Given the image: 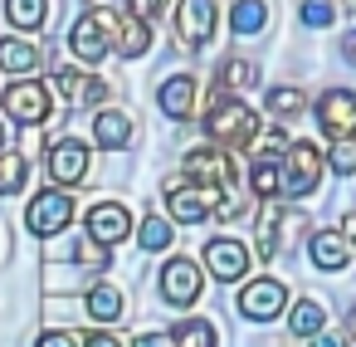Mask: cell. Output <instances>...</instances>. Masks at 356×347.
<instances>
[{"label":"cell","instance_id":"6da1fadb","mask_svg":"<svg viewBox=\"0 0 356 347\" xmlns=\"http://www.w3.org/2000/svg\"><path fill=\"white\" fill-rule=\"evenodd\" d=\"M205 132H210V142H215L220 152H239V147H249V142L259 137V113L234 98V103L205 113Z\"/></svg>","mask_w":356,"mask_h":347},{"label":"cell","instance_id":"7a4b0ae2","mask_svg":"<svg viewBox=\"0 0 356 347\" xmlns=\"http://www.w3.org/2000/svg\"><path fill=\"white\" fill-rule=\"evenodd\" d=\"M322 162H327V152L322 147H312V142H293L288 152H283V167H278V196H312L317 191V181H322Z\"/></svg>","mask_w":356,"mask_h":347},{"label":"cell","instance_id":"3957f363","mask_svg":"<svg viewBox=\"0 0 356 347\" xmlns=\"http://www.w3.org/2000/svg\"><path fill=\"white\" fill-rule=\"evenodd\" d=\"M0 103H6V113H10L20 128H40V123L54 118V98H49V88H44L40 79H15Z\"/></svg>","mask_w":356,"mask_h":347},{"label":"cell","instance_id":"277c9868","mask_svg":"<svg viewBox=\"0 0 356 347\" xmlns=\"http://www.w3.org/2000/svg\"><path fill=\"white\" fill-rule=\"evenodd\" d=\"M113 30H118V15H108V10H88V15L69 30V49H74V59L98 64V59L113 49Z\"/></svg>","mask_w":356,"mask_h":347},{"label":"cell","instance_id":"5b68a950","mask_svg":"<svg viewBox=\"0 0 356 347\" xmlns=\"http://www.w3.org/2000/svg\"><path fill=\"white\" fill-rule=\"evenodd\" d=\"M215 201H220V191L215 186H191V181H166V210H171V220L176 225H200L210 210H215Z\"/></svg>","mask_w":356,"mask_h":347},{"label":"cell","instance_id":"8992f818","mask_svg":"<svg viewBox=\"0 0 356 347\" xmlns=\"http://www.w3.org/2000/svg\"><path fill=\"white\" fill-rule=\"evenodd\" d=\"M186 176H191L195 186H215V191H229V186L239 181V171H234L229 152H220L215 142H210V147H191V152H186Z\"/></svg>","mask_w":356,"mask_h":347},{"label":"cell","instance_id":"52a82bcc","mask_svg":"<svg viewBox=\"0 0 356 347\" xmlns=\"http://www.w3.org/2000/svg\"><path fill=\"white\" fill-rule=\"evenodd\" d=\"M69 220H74V196H69V191H40V196L30 201V210H25V225H30V235H40V240L69 230Z\"/></svg>","mask_w":356,"mask_h":347},{"label":"cell","instance_id":"ba28073f","mask_svg":"<svg viewBox=\"0 0 356 347\" xmlns=\"http://www.w3.org/2000/svg\"><path fill=\"white\" fill-rule=\"evenodd\" d=\"M83 230H88V240H98L103 249H113V245H122L132 235V210L122 201H98V206H88Z\"/></svg>","mask_w":356,"mask_h":347},{"label":"cell","instance_id":"9c48e42d","mask_svg":"<svg viewBox=\"0 0 356 347\" xmlns=\"http://www.w3.org/2000/svg\"><path fill=\"white\" fill-rule=\"evenodd\" d=\"M283 308H288V288H283L273 274L249 279V284L239 288V313H244L249 323H268V318H278Z\"/></svg>","mask_w":356,"mask_h":347},{"label":"cell","instance_id":"30bf717a","mask_svg":"<svg viewBox=\"0 0 356 347\" xmlns=\"http://www.w3.org/2000/svg\"><path fill=\"white\" fill-rule=\"evenodd\" d=\"M317 128L337 142V137H356V93L351 88H327L317 98Z\"/></svg>","mask_w":356,"mask_h":347},{"label":"cell","instance_id":"8fae6325","mask_svg":"<svg viewBox=\"0 0 356 347\" xmlns=\"http://www.w3.org/2000/svg\"><path fill=\"white\" fill-rule=\"evenodd\" d=\"M205 293V269H195V259H171L161 269V298L171 308H191Z\"/></svg>","mask_w":356,"mask_h":347},{"label":"cell","instance_id":"7c38bea8","mask_svg":"<svg viewBox=\"0 0 356 347\" xmlns=\"http://www.w3.org/2000/svg\"><path fill=\"white\" fill-rule=\"evenodd\" d=\"M200 269H210L215 279L234 284V279L249 274V249H244L234 235H215V240L205 245V254H200Z\"/></svg>","mask_w":356,"mask_h":347},{"label":"cell","instance_id":"4fadbf2b","mask_svg":"<svg viewBox=\"0 0 356 347\" xmlns=\"http://www.w3.org/2000/svg\"><path fill=\"white\" fill-rule=\"evenodd\" d=\"M49 176H54L59 186H79V181L88 176V147H83L79 137H59V142L49 147Z\"/></svg>","mask_w":356,"mask_h":347},{"label":"cell","instance_id":"5bb4252c","mask_svg":"<svg viewBox=\"0 0 356 347\" xmlns=\"http://www.w3.org/2000/svg\"><path fill=\"white\" fill-rule=\"evenodd\" d=\"M176 35L186 40V45H210V35H215V0H181L176 6Z\"/></svg>","mask_w":356,"mask_h":347},{"label":"cell","instance_id":"9a60e30c","mask_svg":"<svg viewBox=\"0 0 356 347\" xmlns=\"http://www.w3.org/2000/svg\"><path fill=\"white\" fill-rule=\"evenodd\" d=\"M195 93H200V84H195V74H171L161 88H156V103H161V113L166 118H195Z\"/></svg>","mask_w":356,"mask_h":347},{"label":"cell","instance_id":"2e32d148","mask_svg":"<svg viewBox=\"0 0 356 347\" xmlns=\"http://www.w3.org/2000/svg\"><path fill=\"white\" fill-rule=\"evenodd\" d=\"M113 49H118L122 59H142V54L152 49V25H147V20H137V15H127V10H118Z\"/></svg>","mask_w":356,"mask_h":347},{"label":"cell","instance_id":"e0dca14e","mask_svg":"<svg viewBox=\"0 0 356 347\" xmlns=\"http://www.w3.org/2000/svg\"><path fill=\"white\" fill-rule=\"evenodd\" d=\"M54 88L69 98V103H98L108 88H103V79H93L88 69H79V64H64L59 74H54Z\"/></svg>","mask_w":356,"mask_h":347},{"label":"cell","instance_id":"ac0fdd59","mask_svg":"<svg viewBox=\"0 0 356 347\" xmlns=\"http://www.w3.org/2000/svg\"><path fill=\"white\" fill-rule=\"evenodd\" d=\"M307 254H312V264H317V269L337 274V269H346L351 245H346V235H341V230H317V235L307 240Z\"/></svg>","mask_w":356,"mask_h":347},{"label":"cell","instance_id":"d6986e66","mask_svg":"<svg viewBox=\"0 0 356 347\" xmlns=\"http://www.w3.org/2000/svg\"><path fill=\"white\" fill-rule=\"evenodd\" d=\"M83 308H88L93 323H122L127 318V293L118 284H93L88 298H83Z\"/></svg>","mask_w":356,"mask_h":347},{"label":"cell","instance_id":"ffe728a7","mask_svg":"<svg viewBox=\"0 0 356 347\" xmlns=\"http://www.w3.org/2000/svg\"><path fill=\"white\" fill-rule=\"evenodd\" d=\"M93 137H98L103 152H122L127 137H132V118H127L122 108H103V113L93 118Z\"/></svg>","mask_w":356,"mask_h":347},{"label":"cell","instance_id":"44dd1931","mask_svg":"<svg viewBox=\"0 0 356 347\" xmlns=\"http://www.w3.org/2000/svg\"><path fill=\"white\" fill-rule=\"evenodd\" d=\"M40 64H44V49H40V45L15 40V35L0 40V69H6V74H35Z\"/></svg>","mask_w":356,"mask_h":347},{"label":"cell","instance_id":"7402d4cb","mask_svg":"<svg viewBox=\"0 0 356 347\" xmlns=\"http://www.w3.org/2000/svg\"><path fill=\"white\" fill-rule=\"evenodd\" d=\"M229 25H234V35H259L268 25V6H264V0H234V6H229Z\"/></svg>","mask_w":356,"mask_h":347},{"label":"cell","instance_id":"603a6c76","mask_svg":"<svg viewBox=\"0 0 356 347\" xmlns=\"http://www.w3.org/2000/svg\"><path fill=\"white\" fill-rule=\"evenodd\" d=\"M6 20L15 30H40L49 20V0H6Z\"/></svg>","mask_w":356,"mask_h":347},{"label":"cell","instance_id":"cb8c5ba5","mask_svg":"<svg viewBox=\"0 0 356 347\" xmlns=\"http://www.w3.org/2000/svg\"><path fill=\"white\" fill-rule=\"evenodd\" d=\"M322 318H327V313H322L317 298H298L293 313H288V327H293L298 337H317V332H322Z\"/></svg>","mask_w":356,"mask_h":347},{"label":"cell","instance_id":"d4e9b609","mask_svg":"<svg viewBox=\"0 0 356 347\" xmlns=\"http://www.w3.org/2000/svg\"><path fill=\"white\" fill-rule=\"evenodd\" d=\"M171 240H176V230H171V220H166V215H147V220H142V230H137V245H142L147 254L171 249Z\"/></svg>","mask_w":356,"mask_h":347},{"label":"cell","instance_id":"484cf974","mask_svg":"<svg viewBox=\"0 0 356 347\" xmlns=\"http://www.w3.org/2000/svg\"><path fill=\"white\" fill-rule=\"evenodd\" d=\"M171 342L176 347H215V327L205 318H186V323L171 327Z\"/></svg>","mask_w":356,"mask_h":347},{"label":"cell","instance_id":"4316f807","mask_svg":"<svg viewBox=\"0 0 356 347\" xmlns=\"http://www.w3.org/2000/svg\"><path fill=\"white\" fill-rule=\"evenodd\" d=\"M25 176H30V162H25L20 152H6V157H0V196L25 191Z\"/></svg>","mask_w":356,"mask_h":347},{"label":"cell","instance_id":"83f0119b","mask_svg":"<svg viewBox=\"0 0 356 347\" xmlns=\"http://www.w3.org/2000/svg\"><path fill=\"white\" fill-rule=\"evenodd\" d=\"M264 103H268V113H273V118H298V113L307 108V93L283 84V88H268V98H264Z\"/></svg>","mask_w":356,"mask_h":347},{"label":"cell","instance_id":"f1b7e54d","mask_svg":"<svg viewBox=\"0 0 356 347\" xmlns=\"http://www.w3.org/2000/svg\"><path fill=\"white\" fill-rule=\"evenodd\" d=\"M249 147H254V162H283V152H288L293 142H288V132L273 128V132H259Z\"/></svg>","mask_w":356,"mask_h":347},{"label":"cell","instance_id":"f546056e","mask_svg":"<svg viewBox=\"0 0 356 347\" xmlns=\"http://www.w3.org/2000/svg\"><path fill=\"white\" fill-rule=\"evenodd\" d=\"M220 84H225V88H254V84H259V69H254L249 59H225Z\"/></svg>","mask_w":356,"mask_h":347},{"label":"cell","instance_id":"4dcf8cb0","mask_svg":"<svg viewBox=\"0 0 356 347\" xmlns=\"http://www.w3.org/2000/svg\"><path fill=\"white\" fill-rule=\"evenodd\" d=\"M327 167H332L337 176H351V171H356V137H337L332 152H327Z\"/></svg>","mask_w":356,"mask_h":347},{"label":"cell","instance_id":"1f68e13d","mask_svg":"<svg viewBox=\"0 0 356 347\" xmlns=\"http://www.w3.org/2000/svg\"><path fill=\"white\" fill-rule=\"evenodd\" d=\"M249 186H254V196H278V162H254Z\"/></svg>","mask_w":356,"mask_h":347},{"label":"cell","instance_id":"d6a6232c","mask_svg":"<svg viewBox=\"0 0 356 347\" xmlns=\"http://www.w3.org/2000/svg\"><path fill=\"white\" fill-rule=\"evenodd\" d=\"M298 15H302V25H312V30H327L337 10L327 6V0H302V10H298Z\"/></svg>","mask_w":356,"mask_h":347},{"label":"cell","instance_id":"836d02e7","mask_svg":"<svg viewBox=\"0 0 356 347\" xmlns=\"http://www.w3.org/2000/svg\"><path fill=\"white\" fill-rule=\"evenodd\" d=\"M35 347H83V337H69V332H40Z\"/></svg>","mask_w":356,"mask_h":347},{"label":"cell","instance_id":"e575fe53","mask_svg":"<svg viewBox=\"0 0 356 347\" xmlns=\"http://www.w3.org/2000/svg\"><path fill=\"white\" fill-rule=\"evenodd\" d=\"M132 347H176V342H171V332H142Z\"/></svg>","mask_w":356,"mask_h":347},{"label":"cell","instance_id":"d590c367","mask_svg":"<svg viewBox=\"0 0 356 347\" xmlns=\"http://www.w3.org/2000/svg\"><path fill=\"white\" fill-rule=\"evenodd\" d=\"M312 347H346V337H341V332H317Z\"/></svg>","mask_w":356,"mask_h":347},{"label":"cell","instance_id":"8d00e7d4","mask_svg":"<svg viewBox=\"0 0 356 347\" xmlns=\"http://www.w3.org/2000/svg\"><path fill=\"white\" fill-rule=\"evenodd\" d=\"M83 347H122V342H118V337H108V332H88V337H83Z\"/></svg>","mask_w":356,"mask_h":347},{"label":"cell","instance_id":"74e56055","mask_svg":"<svg viewBox=\"0 0 356 347\" xmlns=\"http://www.w3.org/2000/svg\"><path fill=\"white\" fill-rule=\"evenodd\" d=\"M346 245H351V254H356V210L346 215Z\"/></svg>","mask_w":356,"mask_h":347},{"label":"cell","instance_id":"f35d334b","mask_svg":"<svg viewBox=\"0 0 356 347\" xmlns=\"http://www.w3.org/2000/svg\"><path fill=\"white\" fill-rule=\"evenodd\" d=\"M346 59H351V64H356V30H351V35H346Z\"/></svg>","mask_w":356,"mask_h":347},{"label":"cell","instance_id":"ab89813d","mask_svg":"<svg viewBox=\"0 0 356 347\" xmlns=\"http://www.w3.org/2000/svg\"><path fill=\"white\" fill-rule=\"evenodd\" d=\"M346 332H351V337H356V313H346Z\"/></svg>","mask_w":356,"mask_h":347},{"label":"cell","instance_id":"60d3db41","mask_svg":"<svg viewBox=\"0 0 356 347\" xmlns=\"http://www.w3.org/2000/svg\"><path fill=\"white\" fill-rule=\"evenodd\" d=\"M6 152H10V147H6V123H0V157H6Z\"/></svg>","mask_w":356,"mask_h":347}]
</instances>
